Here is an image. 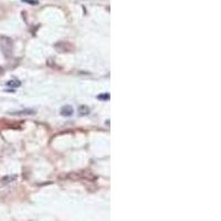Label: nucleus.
Returning <instances> with one entry per match:
<instances>
[{
    "mask_svg": "<svg viewBox=\"0 0 221 221\" xmlns=\"http://www.w3.org/2000/svg\"><path fill=\"white\" fill-rule=\"evenodd\" d=\"M0 49L1 52L5 55V58L9 59L12 55V51H13V42L10 39L9 36H0Z\"/></svg>",
    "mask_w": 221,
    "mask_h": 221,
    "instance_id": "1",
    "label": "nucleus"
},
{
    "mask_svg": "<svg viewBox=\"0 0 221 221\" xmlns=\"http://www.w3.org/2000/svg\"><path fill=\"white\" fill-rule=\"evenodd\" d=\"M73 114V108L72 106L70 105H65L61 108V115H63V116H71Z\"/></svg>",
    "mask_w": 221,
    "mask_h": 221,
    "instance_id": "2",
    "label": "nucleus"
},
{
    "mask_svg": "<svg viewBox=\"0 0 221 221\" xmlns=\"http://www.w3.org/2000/svg\"><path fill=\"white\" fill-rule=\"evenodd\" d=\"M79 114L81 116H85V115H89L90 114V108L88 106H85V105H81L79 107Z\"/></svg>",
    "mask_w": 221,
    "mask_h": 221,
    "instance_id": "3",
    "label": "nucleus"
},
{
    "mask_svg": "<svg viewBox=\"0 0 221 221\" xmlns=\"http://www.w3.org/2000/svg\"><path fill=\"white\" fill-rule=\"evenodd\" d=\"M20 84H21V83H20V81H18V80H11L7 83V85L9 86V88H19Z\"/></svg>",
    "mask_w": 221,
    "mask_h": 221,
    "instance_id": "4",
    "label": "nucleus"
},
{
    "mask_svg": "<svg viewBox=\"0 0 221 221\" xmlns=\"http://www.w3.org/2000/svg\"><path fill=\"white\" fill-rule=\"evenodd\" d=\"M12 114H34L33 109H24L23 112H18V113H12Z\"/></svg>",
    "mask_w": 221,
    "mask_h": 221,
    "instance_id": "5",
    "label": "nucleus"
},
{
    "mask_svg": "<svg viewBox=\"0 0 221 221\" xmlns=\"http://www.w3.org/2000/svg\"><path fill=\"white\" fill-rule=\"evenodd\" d=\"M98 98H105V100H108L109 98V95L108 94H104V95H100Z\"/></svg>",
    "mask_w": 221,
    "mask_h": 221,
    "instance_id": "6",
    "label": "nucleus"
},
{
    "mask_svg": "<svg viewBox=\"0 0 221 221\" xmlns=\"http://www.w3.org/2000/svg\"><path fill=\"white\" fill-rule=\"evenodd\" d=\"M23 1H27V2H31L32 5H36L38 1H33V0H23Z\"/></svg>",
    "mask_w": 221,
    "mask_h": 221,
    "instance_id": "7",
    "label": "nucleus"
}]
</instances>
